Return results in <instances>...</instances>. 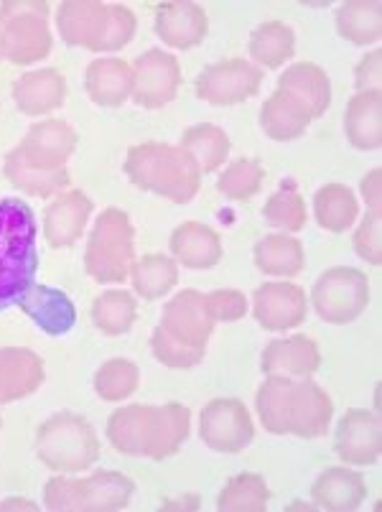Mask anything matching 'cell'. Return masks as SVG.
I'll return each instance as SVG.
<instances>
[{"mask_svg": "<svg viewBox=\"0 0 382 512\" xmlns=\"http://www.w3.org/2000/svg\"><path fill=\"white\" fill-rule=\"evenodd\" d=\"M382 100L380 92H360L354 95L344 113V130L354 148L375 151L382 143Z\"/></svg>", "mask_w": 382, "mask_h": 512, "instance_id": "obj_29", "label": "cell"}, {"mask_svg": "<svg viewBox=\"0 0 382 512\" xmlns=\"http://www.w3.org/2000/svg\"><path fill=\"white\" fill-rule=\"evenodd\" d=\"M263 85V72L245 59H225L204 69L197 77L199 100L225 107L245 102L258 95Z\"/></svg>", "mask_w": 382, "mask_h": 512, "instance_id": "obj_10", "label": "cell"}, {"mask_svg": "<svg viewBox=\"0 0 382 512\" xmlns=\"http://www.w3.org/2000/svg\"><path fill=\"white\" fill-rule=\"evenodd\" d=\"M321 365L319 347L314 339L296 334L288 339H273L263 352L265 375H283V377H311Z\"/></svg>", "mask_w": 382, "mask_h": 512, "instance_id": "obj_23", "label": "cell"}, {"mask_svg": "<svg viewBox=\"0 0 382 512\" xmlns=\"http://www.w3.org/2000/svg\"><path fill=\"white\" fill-rule=\"evenodd\" d=\"M49 3L44 0H8L0 6V31H3V51L16 67H29L49 57Z\"/></svg>", "mask_w": 382, "mask_h": 512, "instance_id": "obj_7", "label": "cell"}, {"mask_svg": "<svg viewBox=\"0 0 382 512\" xmlns=\"http://www.w3.org/2000/svg\"><path fill=\"white\" fill-rule=\"evenodd\" d=\"M191 431V411L179 403L146 406L143 421V456L163 462L181 449Z\"/></svg>", "mask_w": 382, "mask_h": 512, "instance_id": "obj_14", "label": "cell"}, {"mask_svg": "<svg viewBox=\"0 0 382 512\" xmlns=\"http://www.w3.org/2000/svg\"><path fill=\"white\" fill-rule=\"evenodd\" d=\"M92 217V199L85 192L57 194V199L46 207L44 237L51 248H72L85 235L87 220Z\"/></svg>", "mask_w": 382, "mask_h": 512, "instance_id": "obj_18", "label": "cell"}, {"mask_svg": "<svg viewBox=\"0 0 382 512\" xmlns=\"http://www.w3.org/2000/svg\"><path fill=\"white\" fill-rule=\"evenodd\" d=\"M250 57L265 69H278L296 54V36L291 26L281 21L260 23L258 29L250 34Z\"/></svg>", "mask_w": 382, "mask_h": 512, "instance_id": "obj_33", "label": "cell"}, {"mask_svg": "<svg viewBox=\"0 0 382 512\" xmlns=\"http://www.w3.org/2000/svg\"><path fill=\"white\" fill-rule=\"evenodd\" d=\"M34 209L23 199H0V311L18 306L39 271Z\"/></svg>", "mask_w": 382, "mask_h": 512, "instance_id": "obj_2", "label": "cell"}, {"mask_svg": "<svg viewBox=\"0 0 382 512\" xmlns=\"http://www.w3.org/2000/svg\"><path fill=\"white\" fill-rule=\"evenodd\" d=\"M36 456L54 472H85L100 459V441L87 418L54 413L36 431Z\"/></svg>", "mask_w": 382, "mask_h": 512, "instance_id": "obj_4", "label": "cell"}, {"mask_svg": "<svg viewBox=\"0 0 382 512\" xmlns=\"http://www.w3.org/2000/svg\"><path fill=\"white\" fill-rule=\"evenodd\" d=\"M263 181V164L255 161V158H240V161H232L225 169V174L217 179V189H220V194H225L227 199L245 202V199H253L255 194L260 192Z\"/></svg>", "mask_w": 382, "mask_h": 512, "instance_id": "obj_42", "label": "cell"}, {"mask_svg": "<svg viewBox=\"0 0 382 512\" xmlns=\"http://www.w3.org/2000/svg\"><path fill=\"white\" fill-rule=\"evenodd\" d=\"M181 85V67L174 54L163 49H148L146 54L133 62V102L158 110V107L174 102Z\"/></svg>", "mask_w": 382, "mask_h": 512, "instance_id": "obj_12", "label": "cell"}, {"mask_svg": "<svg viewBox=\"0 0 382 512\" xmlns=\"http://www.w3.org/2000/svg\"><path fill=\"white\" fill-rule=\"evenodd\" d=\"M263 217L268 225L281 227V230L286 232L304 230L309 214H306L304 197L296 192V184H293V181H286V184L265 202Z\"/></svg>", "mask_w": 382, "mask_h": 512, "instance_id": "obj_41", "label": "cell"}, {"mask_svg": "<svg viewBox=\"0 0 382 512\" xmlns=\"http://www.w3.org/2000/svg\"><path fill=\"white\" fill-rule=\"evenodd\" d=\"M316 314L329 324H349L370 304V281L362 271L337 265L319 276L311 291Z\"/></svg>", "mask_w": 382, "mask_h": 512, "instance_id": "obj_8", "label": "cell"}, {"mask_svg": "<svg viewBox=\"0 0 382 512\" xmlns=\"http://www.w3.org/2000/svg\"><path fill=\"white\" fill-rule=\"evenodd\" d=\"M141 385V370L130 360H107L95 372V393L107 403L128 400Z\"/></svg>", "mask_w": 382, "mask_h": 512, "instance_id": "obj_40", "label": "cell"}, {"mask_svg": "<svg viewBox=\"0 0 382 512\" xmlns=\"http://www.w3.org/2000/svg\"><path fill=\"white\" fill-rule=\"evenodd\" d=\"M255 265L258 271L273 278H293L304 271L306 253L298 237L265 235L255 245Z\"/></svg>", "mask_w": 382, "mask_h": 512, "instance_id": "obj_30", "label": "cell"}, {"mask_svg": "<svg viewBox=\"0 0 382 512\" xmlns=\"http://www.w3.org/2000/svg\"><path fill=\"white\" fill-rule=\"evenodd\" d=\"M268 484L260 474H237L227 482L225 490L220 492L217 510L220 512H265L268 510Z\"/></svg>", "mask_w": 382, "mask_h": 512, "instance_id": "obj_36", "label": "cell"}, {"mask_svg": "<svg viewBox=\"0 0 382 512\" xmlns=\"http://www.w3.org/2000/svg\"><path fill=\"white\" fill-rule=\"evenodd\" d=\"M85 90L100 107H120L133 95V67L123 59H95L87 67Z\"/></svg>", "mask_w": 382, "mask_h": 512, "instance_id": "obj_25", "label": "cell"}, {"mask_svg": "<svg viewBox=\"0 0 382 512\" xmlns=\"http://www.w3.org/2000/svg\"><path fill=\"white\" fill-rule=\"evenodd\" d=\"M130 281L141 299L156 301L163 299L179 283V268H176V260L166 258V255H143L130 268Z\"/></svg>", "mask_w": 382, "mask_h": 512, "instance_id": "obj_34", "label": "cell"}, {"mask_svg": "<svg viewBox=\"0 0 382 512\" xmlns=\"http://www.w3.org/2000/svg\"><path fill=\"white\" fill-rule=\"evenodd\" d=\"M105 26L107 6L100 0H67L59 6L57 29L64 44L100 51Z\"/></svg>", "mask_w": 382, "mask_h": 512, "instance_id": "obj_20", "label": "cell"}, {"mask_svg": "<svg viewBox=\"0 0 382 512\" xmlns=\"http://www.w3.org/2000/svg\"><path fill=\"white\" fill-rule=\"evenodd\" d=\"M133 225L123 209H105L97 217L85 250V271L97 283H123L135 263Z\"/></svg>", "mask_w": 382, "mask_h": 512, "instance_id": "obj_6", "label": "cell"}, {"mask_svg": "<svg viewBox=\"0 0 382 512\" xmlns=\"http://www.w3.org/2000/svg\"><path fill=\"white\" fill-rule=\"evenodd\" d=\"M179 148L189 153L191 161L199 166L202 174H214L230 156V138L217 125L199 123L184 130Z\"/></svg>", "mask_w": 382, "mask_h": 512, "instance_id": "obj_31", "label": "cell"}, {"mask_svg": "<svg viewBox=\"0 0 382 512\" xmlns=\"http://www.w3.org/2000/svg\"><path fill=\"white\" fill-rule=\"evenodd\" d=\"M255 319L268 332H286L306 319V293L296 283L270 281L255 291Z\"/></svg>", "mask_w": 382, "mask_h": 512, "instance_id": "obj_15", "label": "cell"}, {"mask_svg": "<svg viewBox=\"0 0 382 512\" xmlns=\"http://www.w3.org/2000/svg\"><path fill=\"white\" fill-rule=\"evenodd\" d=\"M354 250L362 260L372 265H380L382 258V240H380V214H367L365 222L354 235Z\"/></svg>", "mask_w": 382, "mask_h": 512, "instance_id": "obj_46", "label": "cell"}, {"mask_svg": "<svg viewBox=\"0 0 382 512\" xmlns=\"http://www.w3.org/2000/svg\"><path fill=\"white\" fill-rule=\"evenodd\" d=\"M382 8L377 0H349L339 8L337 29L347 41L357 46H367L380 41L382 36Z\"/></svg>", "mask_w": 382, "mask_h": 512, "instance_id": "obj_35", "label": "cell"}, {"mask_svg": "<svg viewBox=\"0 0 382 512\" xmlns=\"http://www.w3.org/2000/svg\"><path fill=\"white\" fill-rule=\"evenodd\" d=\"M21 311L34 321L36 327L49 337H62L69 334L77 324V309L72 299L59 288L51 286H31L29 293L18 301Z\"/></svg>", "mask_w": 382, "mask_h": 512, "instance_id": "obj_21", "label": "cell"}, {"mask_svg": "<svg viewBox=\"0 0 382 512\" xmlns=\"http://www.w3.org/2000/svg\"><path fill=\"white\" fill-rule=\"evenodd\" d=\"M0 426H3V421H0Z\"/></svg>", "mask_w": 382, "mask_h": 512, "instance_id": "obj_51", "label": "cell"}, {"mask_svg": "<svg viewBox=\"0 0 382 512\" xmlns=\"http://www.w3.org/2000/svg\"><path fill=\"white\" fill-rule=\"evenodd\" d=\"M138 304L128 291H107L92 304V321L107 337H120L130 332Z\"/></svg>", "mask_w": 382, "mask_h": 512, "instance_id": "obj_38", "label": "cell"}, {"mask_svg": "<svg viewBox=\"0 0 382 512\" xmlns=\"http://www.w3.org/2000/svg\"><path fill=\"white\" fill-rule=\"evenodd\" d=\"M151 349L156 360L166 367H174V370H189V367L199 365L204 360V349H194L181 344L179 339L169 337L161 327L153 332L151 337Z\"/></svg>", "mask_w": 382, "mask_h": 512, "instance_id": "obj_43", "label": "cell"}, {"mask_svg": "<svg viewBox=\"0 0 382 512\" xmlns=\"http://www.w3.org/2000/svg\"><path fill=\"white\" fill-rule=\"evenodd\" d=\"M143 421L146 406H125L107 421V439L115 451L125 456H143Z\"/></svg>", "mask_w": 382, "mask_h": 512, "instance_id": "obj_39", "label": "cell"}, {"mask_svg": "<svg viewBox=\"0 0 382 512\" xmlns=\"http://www.w3.org/2000/svg\"><path fill=\"white\" fill-rule=\"evenodd\" d=\"M209 311H212L214 321H240L248 314V299L245 293L232 291V288H220L207 296Z\"/></svg>", "mask_w": 382, "mask_h": 512, "instance_id": "obj_45", "label": "cell"}, {"mask_svg": "<svg viewBox=\"0 0 382 512\" xmlns=\"http://www.w3.org/2000/svg\"><path fill=\"white\" fill-rule=\"evenodd\" d=\"M214 316L209 311L207 296L194 288L181 291L179 296L163 306L161 314V329L169 337L179 339L181 344L194 349H207L209 337L214 332Z\"/></svg>", "mask_w": 382, "mask_h": 512, "instance_id": "obj_13", "label": "cell"}, {"mask_svg": "<svg viewBox=\"0 0 382 512\" xmlns=\"http://www.w3.org/2000/svg\"><path fill=\"white\" fill-rule=\"evenodd\" d=\"M316 505L329 512H352L365 502L367 484L365 477L347 467L326 469L316 479L314 490H311Z\"/></svg>", "mask_w": 382, "mask_h": 512, "instance_id": "obj_26", "label": "cell"}, {"mask_svg": "<svg viewBox=\"0 0 382 512\" xmlns=\"http://www.w3.org/2000/svg\"><path fill=\"white\" fill-rule=\"evenodd\" d=\"M135 484L120 472H95L87 479L54 477L44 487L51 512H115L130 505Z\"/></svg>", "mask_w": 382, "mask_h": 512, "instance_id": "obj_5", "label": "cell"}, {"mask_svg": "<svg viewBox=\"0 0 382 512\" xmlns=\"http://www.w3.org/2000/svg\"><path fill=\"white\" fill-rule=\"evenodd\" d=\"M135 26H138V21H135V13L128 6H120V3L107 6L105 36H102L97 54H113V51L128 46L130 39L135 36Z\"/></svg>", "mask_w": 382, "mask_h": 512, "instance_id": "obj_44", "label": "cell"}, {"mask_svg": "<svg viewBox=\"0 0 382 512\" xmlns=\"http://www.w3.org/2000/svg\"><path fill=\"white\" fill-rule=\"evenodd\" d=\"M156 34L171 49H191L199 46L209 34L207 11L189 0L161 3L156 11Z\"/></svg>", "mask_w": 382, "mask_h": 512, "instance_id": "obj_17", "label": "cell"}, {"mask_svg": "<svg viewBox=\"0 0 382 512\" xmlns=\"http://www.w3.org/2000/svg\"><path fill=\"white\" fill-rule=\"evenodd\" d=\"M18 510V507H21V510H36L34 505H31L29 500H6V502H0V510Z\"/></svg>", "mask_w": 382, "mask_h": 512, "instance_id": "obj_49", "label": "cell"}, {"mask_svg": "<svg viewBox=\"0 0 382 512\" xmlns=\"http://www.w3.org/2000/svg\"><path fill=\"white\" fill-rule=\"evenodd\" d=\"M380 62H382V51H372L357 67V90L360 92H380Z\"/></svg>", "mask_w": 382, "mask_h": 512, "instance_id": "obj_47", "label": "cell"}, {"mask_svg": "<svg viewBox=\"0 0 382 512\" xmlns=\"http://www.w3.org/2000/svg\"><path fill=\"white\" fill-rule=\"evenodd\" d=\"M199 436L212 451L237 454L255 439V426L245 403L237 398L209 400L199 421Z\"/></svg>", "mask_w": 382, "mask_h": 512, "instance_id": "obj_9", "label": "cell"}, {"mask_svg": "<svg viewBox=\"0 0 382 512\" xmlns=\"http://www.w3.org/2000/svg\"><path fill=\"white\" fill-rule=\"evenodd\" d=\"M67 100V79L57 69L26 72L13 85V102L23 115H49Z\"/></svg>", "mask_w": 382, "mask_h": 512, "instance_id": "obj_22", "label": "cell"}, {"mask_svg": "<svg viewBox=\"0 0 382 512\" xmlns=\"http://www.w3.org/2000/svg\"><path fill=\"white\" fill-rule=\"evenodd\" d=\"M255 408L265 431L298 439H321L334 416L332 398L309 377L268 375L255 395Z\"/></svg>", "mask_w": 382, "mask_h": 512, "instance_id": "obj_1", "label": "cell"}, {"mask_svg": "<svg viewBox=\"0 0 382 512\" xmlns=\"http://www.w3.org/2000/svg\"><path fill=\"white\" fill-rule=\"evenodd\" d=\"M311 115L296 97L276 90L260 107V128L270 141H296L311 125Z\"/></svg>", "mask_w": 382, "mask_h": 512, "instance_id": "obj_28", "label": "cell"}, {"mask_svg": "<svg viewBox=\"0 0 382 512\" xmlns=\"http://www.w3.org/2000/svg\"><path fill=\"white\" fill-rule=\"evenodd\" d=\"M125 176L143 192L158 194L174 204H186L199 194L202 171L189 153L169 143H141L125 158Z\"/></svg>", "mask_w": 382, "mask_h": 512, "instance_id": "obj_3", "label": "cell"}, {"mask_svg": "<svg viewBox=\"0 0 382 512\" xmlns=\"http://www.w3.org/2000/svg\"><path fill=\"white\" fill-rule=\"evenodd\" d=\"M74 148H77V133L64 120H41V123L31 125V130L13 148L11 156L31 169L59 171L67 169L64 164L69 161Z\"/></svg>", "mask_w": 382, "mask_h": 512, "instance_id": "obj_11", "label": "cell"}, {"mask_svg": "<svg viewBox=\"0 0 382 512\" xmlns=\"http://www.w3.org/2000/svg\"><path fill=\"white\" fill-rule=\"evenodd\" d=\"M337 449L339 459L347 464L370 467L380 459L382 451V426L380 416L362 408L347 411V416L337 426Z\"/></svg>", "mask_w": 382, "mask_h": 512, "instance_id": "obj_16", "label": "cell"}, {"mask_svg": "<svg viewBox=\"0 0 382 512\" xmlns=\"http://www.w3.org/2000/svg\"><path fill=\"white\" fill-rule=\"evenodd\" d=\"M0 59H6V51H3V31H0Z\"/></svg>", "mask_w": 382, "mask_h": 512, "instance_id": "obj_50", "label": "cell"}, {"mask_svg": "<svg viewBox=\"0 0 382 512\" xmlns=\"http://www.w3.org/2000/svg\"><path fill=\"white\" fill-rule=\"evenodd\" d=\"M3 171H6L8 181L16 186L18 192L29 194V197H54V194H62V189L69 186V179H72L67 169L39 171L31 169V166H23L11 153L6 156Z\"/></svg>", "mask_w": 382, "mask_h": 512, "instance_id": "obj_37", "label": "cell"}, {"mask_svg": "<svg viewBox=\"0 0 382 512\" xmlns=\"http://www.w3.org/2000/svg\"><path fill=\"white\" fill-rule=\"evenodd\" d=\"M314 212L316 222H319L324 230L334 232V235H342V232H347L349 227L354 225V220H357L360 204H357V197H354L349 186L326 184L316 192Z\"/></svg>", "mask_w": 382, "mask_h": 512, "instance_id": "obj_32", "label": "cell"}, {"mask_svg": "<svg viewBox=\"0 0 382 512\" xmlns=\"http://www.w3.org/2000/svg\"><path fill=\"white\" fill-rule=\"evenodd\" d=\"M44 360L26 347H0V406L29 398L44 385Z\"/></svg>", "mask_w": 382, "mask_h": 512, "instance_id": "obj_19", "label": "cell"}, {"mask_svg": "<svg viewBox=\"0 0 382 512\" xmlns=\"http://www.w3.org/2000/svg\"><path fill=\"white\" fill-rule=\"evenodd\" d=\"M169 248L171 255L191 271H207L222 260L220 235L202 222H184L176 227Z\"/></svg>", "mask_w": 382, "mask_h": 512, "instance_id": "obj_24", "label": "cell"}, {"mask_svg": "<svg viewBox=\"0 0 382 512\" xmlns=\"http://www.w3.org/2000/svg\"><path fill=\"white\" fill-rule=\"evenodd\" d=\"M380 169H372L370 174L362 179V197H365L367 214H380Z\"/></svg>", "mask_w": 382, "mask_h": 512, "instance_id": "obj_48", "label": "cell"}, {"mask_svg": "<svg viewBox=\"0 0 382 512\" xmlns=\"http://www.w3.org/2000/svg\"><path fill=\"white\" fill-rule=\"evenodd\" d=\"M278 90L296 97L314 120L324 115L329 102H332V82H329L324 69L311 62H298L288 67L286 74H281V79H278Z\"/></svg>", "mask_w": 382, "mask_h": 512, "instance_id": "obj_27", "label": "cell"}]
</instances>
